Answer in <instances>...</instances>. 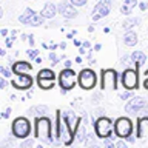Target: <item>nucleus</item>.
Instances as JSON below:
<instances>
[{"label": "nucleus", "instance_id": "7c9ffc66", "mask_svg": "<svg viewBox=\"0 0 148 148\" xmlns=\"http://www.w3.org/2000/svg\"><path fill=\"white\" fill-rule=\"evenodd\" d=\"M130 63H133L131 56H130V57H128V56H123V57L120 59V65H122V66H123V65H130Z\"/></svg>", "mask_w": 148, "mask_h": 148}, {"label": "nucleus", "instance_id": "5fc2aeb1", "mask_svg": "<svg viewBox=\"0 0 148 148\" xmlns=\"http://www.w3.org/2000/svg\"><path fill=\"white\" fill-rule=\"evenodd\" d=\"M57 46H59V45H56V43H51V45H49V49H56Z\"/></svg>", "mask_w": 148, "mask_h": 148}, {"label": "nucleus", "instance_id": "864d4df0", "mask_svg": "<svg viewBox=\"0 0 148 148\" xmlns=\"http://www.w3.org/2000/svg\"><path fill=\"white\" fill-rule=\"evenodd\" d=\"M74 45H76V46H82V42L80 40H74Z\"/></svg>", "mask_w": 148, "mask_h": 148}, {"label": "nucleus", "instance_id": "bf43d9fd", "mask_svg": "<svg viewBox=\"0 0 148 148\" xmlns=\"http://www.w3.org/2000/svg\"><path fill=\"white\" fill-rule=\"evenodd\" d=\"M143 74H145V77H148V69H147V71H145V73H143Z\"/></svg>", "mask_w": 148, "mask_h": 148}, {"label": "nucleus", "instance_id": "f03ea898", "mask_svg": "<svg viewBox=\"0 0 148 148\" xmlns=\"http://www.w3.org/2000/svg\"><path fill=\"white\" fill-rule=\"evenodd\" d=\"M56 133L54 136L57 140H62L63 145H71L74 140V133L71 131L69 125L66 123V120L63 117V113L60 110L56 111Z\"/></svg>", "mask_w": 148, "mask_h": 148}, {"label": "nucleus", "instance_id": "4468645a", "mask_svg": "<svg viewBox=\"0 0 148 148\" xmlns=\"http://www.w3.org/2000/svg\"><path fill=\"white\" fill-rule=\"evenodd\" d=\"M110 11H111V6H110V5H106L105 2L99 0V2L96 3L94 9H92V20L97 22V20H100V18L106 17V16L110 14Z\"/></svg>", "mask_w": 148, "mask_h": 148}, {"label": "nucleus", "instance_id": "f704fd0d", "mask_svg": "<svg viewBox=\"0 0 148 148\" xmlns=\"http://www.w3.org/2000/svg\"><path fill=\"white\" fill-rule=\"evenodd\" d=\"M116 147L117 148H127V142H123V139H120V140L116 142Z\"/></svg>", "mask_w": 148, "mask_h": 148}, {"label": "nucleus", "instance_id": "7ed1b4c3", "mask_svg": "<svg viewBox=\"0 0 148 148\" xmlns=\"http://www.w3.org/2000/svg\"><path fill=\"white\" fill-rule=\"evenodd\" d=\"M92 127H94V133L99 139H106V137L113 136L114 123H113V120L105 117V116H99V117L94 120Z\"/></svg>", "mask_w": 148, "mask_h": 148}, {"label": "nucleus", "instance_id": "0eeeda50", "mask_svg": "<svg viewBox=\"0 0 148 148\" xmlns=\"http://www.w3.org/2000/svg\"><path fill=\"white\" fill-rule=\"evenodd\" d=\"M77 83H79V86H80L82 90H92V88L96 86V83H97L96 73L90 68L82 69V71L79 73V76H77Z\"/></svg>", "mask_w": 148, "mask_h": 148}, {"label": "nucleus", "instance_id": "79ce46f5", "mask_svg": "<svg viewBox=\"0 0 148 148\" xmlns=\"http://www.w3.org/2000/svg\"><path fill=\"white\" fill-rule=\"evenodd\" d=\"M82 46H85L86 49H90V48H91V43H90L88 40H85V42H82Z\"/></svg>", "mask_w": 148, "mask_h": 148}, {"label": "nucleus", "instance_id": "473e14b6", "mask_svg": "<svg viewBox=\"0 0 148 148\" xmlns=\"http://www.w3.org/2000/svg\"><path fill=\"white\" fill-rule=\"evenodd\" d=\"M0 73H2V76L3 77H11V71H9V69L8 68H5V66H2V68H0Z\"/></svg>", "mask_w": 148, "mask_h": 148}, {"label": "nucleus", "instance_id": "c9c22d12", "mask_svg": "<svg viewBox=\"0 0 148 148\" xmlns=\"http://www.w3.org/2000/svg\"><path fill=\"white\" fill-rule=\"evenodd\" d=\"M11 111H12L11 108H6V110H5V113L2 114V117H3V119H9V116H11Z\"/></svg>", "mask_w": 148, "mask_h": 148}, {"label": "nucleus", "instance_id": "39448f33", "mask_svg": "<svg viewBox=\"0 0 148 148\" xmlns=\"http://www.w3.org/2000/svg\"><path fill=\"white\" fill-rule=\"evenodd\" d=\"M120 83L125 90H137L139 88V69L136 68H127L125 71L120 74Z\"/></svg>", "mask_w": 148, "mask_h": 148}, {"label": "nucleus", "instance_id": "3c124183", "mask_svg": "<svg viewBox=\"0 0 148 148\" xmlns=\"http://www.w3.org/2000/svg\"><path fill=\"white\" fill-rule=\"evenodd\" d=\"M59 48H60V49H65V48H66V43H65V42H62V43L59 45Z\"/></svg>", "mask_w": 148, "mask_h": 148}, {"label": "nucleus", "instance_id": "dca6fc26", "mask_svg": "<svg viewBox=\"0 0 148 148\" xmlns=\"http://www.w3.org/2000/svg\"><path fill=\"white\" fill-rule=\"evenodd\" d=\"M136 136H137L139 139L148 137V117H140V119L137 120Z\"/></svg>", "mask_w": 148, "mask_h": 148}, {"label": "nucleus", "instance_id": "603ef678", "mask_svg": "<svg viewBox=\"0 0 148 148\" xmlns=\"http://www.w3.org/2000/svg\"><path fill=\"white\" fill-rule=\"evenodd\" d=\"M102 2H105L106 5H110V6H113V0H102Z\"/></svg>", "mask_w": 148, "mask_h": 148}, {"label": "nucleus", "instance_id": "9d476101", "mask_svg": "<svg viewBox=\"0 0 148 148\" xmlns=\"http://www.w3.org/2000/svg\"><path fill=\"white\" fill-rule=\"evenodd\" d=\"M147 106H148L147 99L142 96H139V97H133V99L125 105V111H127V113H139V111L145 110Z\"/></svg>", "mask_w": 148, "mask_h": 148}, {"label": "nucleus", "instance_id": "37998d69", "mask_svg": "<svg viewBox=\"0 0 148 148\" xmlns=\"http://www.w3.org/2000/svg\"><path fill=\"white\" fill-rule=\"evenodd\" d=\"M79 53H80V56H83L86 53V48H85V46H79Z\"/></svg>", "mask_w": 148, "mask_h": 148}, {"label": "nucleus", "instance_id": "f3484780", "mask_svg": "<svg viewBox=\"0 0 148 148\" xmlns=\"http://www.w3.org/2000/svg\"><path fill=\"white\" fill-rule=\"evenodd\" d=\"M49 113V108L46 105H36V106H31L28 110V116H34V117H40V116H48Z\"/></svg>", "mask_w": 148, "mask_h": 148}, {"label": "nucleus", "instance_id": "a19ab883", "mask_svg": "<svg viewBox=\"0 0 148 148\" xmlns=\"http://www.w3.org/2000/svg\"><path fill=\"white\" fill-rule=\"evenodd\" d=\"M125 140H127L128 143H134V142H136V139H134V136H131V134H130V136L125 139Z\"/></svg>", "mask_w": 148, "mask_h": 148}, {"label": "nucleus", "instance_id": "c03bdc74", "mask_svg": "<svg viewBox=\"0 0 148 148\" xmlns=\"http://www.w3.org/2000/svg\"><path fill=\"white\" fill-rule=\"evenodd\" d=\"M139 8H140V11H145V9H147V3H145V2L139 3Z\"/></svg>", "mask_w": 148, "mask_h": 148}, {"label": "nucleus", "instance_id": "bb28decb", "mask_svg": "<svg viewBox=\"0 0 148 148\" xmlns=\"http://www.w3.org/2000/svg\"><path fill=\"white\" fill-rule=\"evenodd\" d=\"M37 79H56V74H54L53 69L43 68L39 71V74H37Z\"/></svg>", "mask_w": 148, "mask_h": 148}, {"label": "nucleus", "instance_id": "a878e982", "mask_svg": "<svg viewBox=\"0 0 148 148\" xmlns=\"http://www.w3.org/2000/svg\"><path fill=\"white\" fill-rule=\"evenodd\" d=\"M43 20H45V16L42 12H34L31 17V26H40L43 25Z\"/></svg>", "mask_w": 148, "mask_h": 148}, {"label": "nucleus", "instance_id": "4c0bfd02", "mask_svg": "<svg viewBox=\"0 0 148 148\" xmlns=\"http://www.w3.org/2000/svg\"><path fill=\"white\" fill-rule=\"evenodd\" d=\"M102 99V94H99V92H96L94 96H92V103H97V102H99Z\"/></svg>", "mask_w": 148, "mask_h": 148}, {"label": "nucleus", "instance_id": "393cba45", "mask_svg": "<svg viewBox=\"0 0 148 148\" xmlns=\"http://www.w3.org/2000/svg\"><path fill=\"white\" fill-rule=\"evenodd\" d=\"M76 140L77 142H85V139L88 137V131H86V123H80L77 133H76Z\"/></svg>", "mask_w": 148, "mask_h": 148}, {"label": "nucleus", "instance_id": "423d86ee", "mask_svg": "<svg viewBox=\"0 0 148 148\" xmlns=\"http://www.w3.org/2000/svg\"><path fill=\"white\" fill-rule=\"evenodd\" d=\"M77 76L79 74L71 68H63L62 71L59 73V85L60 88H65V90H73L77 83Z\"/></svg>", "mask_w": 148, "mask_h": 148}, {"label": "nucleus", "instance_id": "2f4dec72", "mask_svg": "<svg viewBox=\"0 0 148 148\" xmlns=\"http://www.w3.org/2000/svg\"><path fill=\"white\" fill-rule=\"evenodd\" d=\"M74 6H83V5H86V2L88 0H69Z\"/></svg>", "mask_w": 148, "mask_h": 148}, {"label": "nucleus", "instance_id": "b1692460", "mask_svg": "<svg viewBox=\"0 0 148 148\" xmlns=\"http://www.w3.org/2000/svg\"><path fill=\"white\" fill-rule=\"evenodd\" d=\"M37 85L42 90H53L56 83H54V79H37Z\"/></svg>", "mask_w": 148, "mask_h": 148}, {"label": "nucleus", "instance_id": "c756f323", "mask_svg": "<svg viewBox=\"0 0 148 148\" xmlns=\"http://www.w3.org/2000/svg\"><path fill=\"white\" fill-rule=\"evenodd\" d=\"M39 53H40L39 49H28V51H26L28 57H29V59H32V60H34V59L37 57V56H39Z\"/></svg>", "mask_w": 148, "mask_h": 148}, {"label": "nucleus", "instance_id": "58836bf2", "mask_svg": "<svg viewBox=\"0 0 148 148\" xmlns=\"http://www.w3.org/2000/svg\"><path fill=\"white\" fill-rule=\"evenodd\" d=\"M28 43H29L31 46H34L36 40H34V36H32V34H28Z\"/></svg>", "mask_w": 148, "mask_h": 148}, {"label": "nucleus", "instance_id": "20e7f679", "mask_svg": "<svg viewBox=\"0 0 148 148\" xmlns=\"http://www.w3.org/2000/svg\"><path fill=\"white\" fill-rule=\"evenodd\" d=\"M11 134L17 139H26L31 134V123L26 117H17L12 120Z\"/></svg>", "mask_w": 148, "mask_h": 148}, {"label": "nucleus", "instance_id": "c85d7f7f", "mask_svg": "<svg viewBox=\"0 0 148 148\" xmlns=\"http://www.w3.org/2000/svg\"><path fill=\"white\" fill-rule=\"evenodd\" d=\"M31 147H34V140L32 139H23V142L20 143V148H31Z\"/></svg>", "mask_w": 148, "mask_h": 148}, {"label": "nucleus", "instance_id": "f8f14e48", "mask_svg": "<svg viewBox=\"0 0 148 148\" xmlns=\"http://www.w3.org/2000/svg\"><path fill=\"white\" fill-rule=\"evenodd\" d=\"M63 117L65 120H66V123L69 125V128H71V131L74 133V136H76V133H77V130L79 127H80V123H82V117L80 116H77L74 111L71 110H68V111H63Z\"/></svg>", "mask_w": 148, "mask_h": 148}, {"label": "nucleus", "instance_id": "de8ad7c7", "mask_svg": "<svg viewBox=\"0 0 148 148\" xmlns=\"http://www.w3.org/2000/svg\"><path fill=\"white\" fill-rule=\"evenodd\" d=\"M0 34H2L3 37H5V36H8V29H6V28H3V29L0 31Z\"/></svg>", "mask_w": 148, "mask_h": 148}, {"label": "nucleus", "instance_id": "4d7b16f0", "mask_svg": "<svg viewBox=\"0 0 148 148\" xmlns=\"http://www.w3.org/2000/svg\"><path fill=\"white\" fill-rule=\"evenodd\" d=\"M22 40H23V42L28 40V36H26V34H22Z\"/></svg>", "mask_w": 148, "mask_h": 148}, {"label": "nucleus", "instance_id": "13d9d810", "mask_svg": "<svg viewBox=\"0 0 148 148\" xmlns=\"http://www.w3.org/2000/svg\"><path fill=\"white\" fill-rule=\"evenodd\" d=\"M103 32H105V34H108V32H110V28H108V26L103 28Z\"/></svg>", "mask_w": 148, "mask_h": 148}, {"label": "nucleus", "instance_id": "2eb2a0df", "mask_svg": "<svg viewBox=\"0 0 148 148\" xmlns=\"http://www.w3.org/2000/svg\"><path fill=\"white\" fill-rule=\"evenodd\" d=\"M32 69L31 63L25 62V60H17L12 63V73L14 74H28Z\"/></svg>", "mask_w": 148, "mask_h": 148}, {"label": "nucleus", "instance_id": "ddd939ff", "mask_svg": "<svg viewBox=\"0 0 148 148\" xmlns=\"http://www.w3.org/2000/svg\"><path fill=\"white\" fill-rule=\"evenodd\" d=\"M57 9H59L60 16L65 17V18H68V20L77 17V11H76V8H74V5L71 2H60L57 5Z\"/></svg>", "mask_w": 148, "mask_h": 148}, {"label": "nucleus", "instance_id": "1a4fd4ad", "mask_svg": "<svg viewBox=\"0 0 148 148\" xmlns=\"http://www.w3.org/2000/svg\"><path fill=\"white\" fill-rule=\"evenodd\" d=\"M100 88L102 90H106V88L116 90V88H117V73H116L114 69H103V71H102Z\"/></svg>", "mask_w": 148, "mask_h": 148}, {"label": "nucleus", "instance_id": "cd10ccee", "mask_svg": "<svg viewBox=\"0 0 148 148\" xmlns=\"http://www.w3.org/2000/svg\"><path fill=\"white\" fill-rule=\"evenodd\" d=\"M48 59H49V62H51V65H53V66H56V65L60 62V59L57 57V56H56L54 51H51V53L48 54Z\"/></svg>", "mask_w": 148, "mask_h": 148}, {"label": "nucleus", "instance_id": "412c9836", "mask_svg": "<svg viewBox=\"0 0 148 148\" xmlns=\"http://www.w3.org/2000/svg\"><path fill=\"white\" fill-rule=\"evenodd\" d=\"M137 40H139L137 39V34L134 31H131V29L127 31L123 34V43L127 45V46H134V45L137 43Z\"/></svg>", "mask_w": 148, "mask_h": 148}, {"label": "nucleus", "instance_id": "a18cd8bd", "mask_svg": "<svg viewBox=\"0 0 148 148\" xmlns=\"http://www.w3.org/2000/svg\"><path fill=\"white\" fill-rule=\"evenodd\" d=\"M143 88L148 91V77H145V80H143Z\"/></svg>", "mask_w": 148, "mask_h": 148}, {"label": "nucleus", "instance_id": "6e6d98bb", "mask_svg": "<svg viewBox=\"0 0 148 148\" xmlns=\"http://www.w3.org/2000/svg\"><path fill=\"white\" fill-rule=\"evenodd\" d=\"M0 56H2V57H3V56H6V51H5V49H0Z\"/></svg>", "mask_w": 148, "mask_h": 148}, {"label": "nucleus", "instance_id": "49530a36", "mask_svg": "<svg viewBox=\"0 0 148 148\" xmlns=\"http://www.w3.org/2000/svg\"><path fill=\"white\" fill-rule=\"evenodd\" d=\"M100 49H102V45L100 43H96L94 45V51H100Z\"/></svg>", "mask_w": 148, "mask_h": 148}, {"label": "nucleus", "instance_id": "9b49d317", "mask_svg": "<svg viewBox=\"0 0 148 148\" xmlns=\"http://www.w3.org/2000/svg\"><path fill=\"white\" fill-rule=\"evenodd\" d=\"M11 85L16 90H29L32 86V77L29 74H16V77L11 80Z\"/></svg>", "mask_w": 148, "mask_h": 148}, {"label": "nucleus", "instance_id": "6ab92c4d", "mask_svg": "<svg viewBox=\"0 0 148 148\" xmlns=\"http://www.w3.org/2000/svg\"><path fill=\"white\" fill-rule=\"evenodd\" d=\"M131 60H133V65L136 66V69H139L147 62V56H145V53H142V51H134L131 54Z\"/></svg>", "mask_w": 148, "mask_h": 148}, {"label": "nucleus", "instance_id": "6e6552de", "mask_svg": "<svg viewBox=\"0 0 148 148\" xmlns=\"http://www.w3.org/2000/svg\"><path fill=\"white\" fill-rule=\"evenodd\" d=\"M133 133V122L128 117H119L114 122V134L119 139H127Z\"/></svg>", "mask_w": 148, "mask_h": 148}, {"label": "nucleus", "instance_id": "e433bc0d", "mask_svg": "<svg viewBox=\"0 0 148 148\" xmlns=\"http://www.w3.org/2000/svg\"><path fill=\"white\" fill-rule=\"evenodd\" d=\"M6 85H8V83H6V77L2 76V79H0V88H2V90H5V88H6Z\"/></svg>", "mask_w": 148, "mask_h": 148}, {"label": "nucleus", "instance_id": "aec40b11", "mask_svg": "<svg viewBox=\"0 0 148 148\" xmlns=\"http://www.w3.org/2000/svg\"><path fill=\"white\" fill-rule=\"evenodd\" d=\"M136 5H137V0H123L122 6H120V12L123 16H130L133 12V9L136 8Z\"/></svg>", "mask_w": 148, "mask_h": 148}, {"label": "nucleus", "instance_id": "a211bd4d", "mask_svg": "<svg viewBox=\"0 0 148 148\" xmlns=\"http://www.w3.org/2000/svg\"><path fill=\"white\" fill-rule=\"evenodd\" d=\"M40 12L45 16V18H54V17H56V14L59 12V9H57V6H56L54 3L46 2V3H45V6H43V9H42Z\"/></svg>", "mask_w": 148, "mask_h": 148}, {"label": "nucleus", "instance_id": "f257e3e1", "mask_svg": "<svg viewBox=\"0 0 148 148\" xmlns=\"http://www.w3.org/2000/svg\"><path fill=\"white\" fill-rule=\"evenodd\" d=\"M34 136L39 139L42 143H48L53 145V122L48 116H40V117L34 119Z\"/></svg>", "mask_w": 148, "mask_h": 148}, {"label": "nucleus", "instance_id": "4be33fe9", "mask_svg": "<svg viewBox=\"0 0 148 148\" xmlns=\"http://www.w3.org/2000/svg\"><path fill=\"white\" fill-rule=\"evenodd\" d=\"M139 23H140V17H128V18H125L123 23H122V29L130 31L131 28L139 25Z\"/></svg>", "mask_w": 148, "mask_h": 148}, {"label": "nucleus", "instance_id": "8fccbe9b", "mask_svg": "<svg viewBox=\"0 0 148 148\" xmlns=\"http://www.w3.org/2000/svg\"><path fill=\"white\" fill-rule=\"evenodd\" d=\"M74 62H76V63H82V56H77V57H76V60H74Z\"/></svg>", "mask_w": 148, "mask_h": 148}, {"label": "nucleus", "instance_id": "ea45409f", "mask_svg": "<svg viewBox=\"0 0 148 148\" xmlns=\"http://www.w3.org/2000/svg\"><path fill=\"white\" fill-rule=\"evenodd\" d=\"M63 66H65V68H71V66H73V62H71V60H66V59H65Z\"/></svg>", "mask_w": 148, "mask_h": 148}, {"label": "nucleus", "instance_id": "72a5a7b5", "mask_svg": "<svg viewBox=\"0 0 148 148\" xmlns=\"http://www.w3.org/2000/svg\"><path fill=\"white\" fill-rule=\"evenodd\" d=\"M133 94H131V91L130 90H127V92H122V94L119 96V99H122V100H127V99H130Z\"/></svg>", "mask_w": 148, "mask_h": 148}, {"label": "nucleus", "instance_id": "5701e85b", "mask_svg": "<svg viewBox=\"0 0 148 148\" xmlns=\"http://www.w3.org/2000/svg\"><path fill=\"white\" fill-rule=\"evenodd\" d=\"M34 12L36 11H32L31 8H25L23 14H20V17H18V22H20L22 25H31V17Z\"/></svg>", "mask_w": 148, "mask_h": 148}, {"label": "nucleus", "instance_id": "09e8293b", "mask_svg": "<svg viewBox=\"0 0 148 148\" xmlns=\"http://www.w3.org/2000/svg\"><path fill=\"white\" fill-rule=\"evenodd\" d=\"M34 62H37V63H42L43 60H42V57H40V56H37V57L34 59Z\"/></svg>", "mask_w": 148, "mask_h": 148}]
</instances>
